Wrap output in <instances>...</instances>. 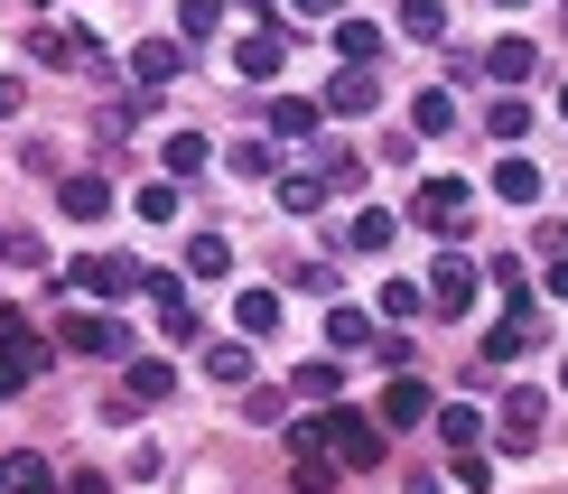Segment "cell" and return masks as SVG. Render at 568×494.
I'll return each mask as SVG.
<instances>
[{
  "mask_svg": "<svg viewBox=\"0 0 568 494\" xmlns=\"http://www.w3.org/2000/svg\"><path fill=\"white\" fill-rule=\"evenodd\" d=\"M410 215L429 224V233H447V243H457V233L476 224V186H466V178H429V186L410 196Z\"/></svg>",
  "mask_w": 568,
  "mask_h": 494,
  "instance_id": "1",
  "label": "cell"
},
{
  "mask_svg": "<svg viewBox=\"0 0 568 494\" xmlns=\"http://www.w3.org/2000/svg\"><path fill=\"white\" fill-rule=\"evenodd\" d=\"M326 448H336V466H383V420H364V411H345V402H326Z\"/></svg>",
  "mask_w": 568,
  "mask_h": 494,
  "instance_id": "2",
  "label": "cell"
},
{
  "mask_svg": "<svg viewBox=\"0 0 568 494\" xmlns=\"http://www.w3.org/2000/svg\"><path fill=\"white\" fill-rule=\"evenodd\" d=\"M65 280H75L84 299H131L140 280H150V262H131V252H84V262H65Z\"/></svg>",
  "mask_w": 568,
  "mask_h": 494,
  "instance_id": "3",
  "label": "cell"
},
{
  "mask_svg": "<svg viewBox=\"0 0 568 494\" xmlns=\"http://www.w3.org/2000/svg\"><path fill=\"white\" fill-rule=\"evenodd\" d=\"M290 457H298V494H336L345 466H336V448H326L317 420H298V430H290Z\"/></svg>",
  "mask_w": 568,
  "mask_h": 494,
  "instance_id": "4",
  "label": "cell"
},
{
  "mask_svg": "<svg viewBox=\"0 0 568 494\" xmlns=\"http://www.w3.org/2000/svg\"><path fill=\"white\" fill-rule=\"evenodd\" d=\"M280 65H290V29H243V47H233V75H243V84H271Z\"/></svg>",
  "mask_w": 568,
  "mask_h": 494,
  "instance_id": "5",
  "label": "cell"
},
{
  "mask_svg": "<svg viewBox=\"0 0 568 494\" xmlns=\"http://www.w3.org/2000/svg\"><path fill=\"white\" fill-rule=\"evenodd\" d=\"M476 280H485V271L466 262V252H447V262L429 271V309H438V317H466V299H476Z\"/></svg>",
  "mask_w": 568,
  "mask_h": 494,
  "instance_id": "6",
  "label": "cell"
},
{
  "mask_svg": "<svg viewBox=\"0 0 568 494\" xmlns=\"http://www.w3.org/2000/svg\"><path fill=\"white\" fill-rule=\"evenodd\" d=\"M485 75L504 84V93H523V84L540 75V47H531V38H494V47H485Z\"/></svg>",
  "mask_w": 568,
  "mask_h": 494,
  "instance_id": "7",
  "label": "cell"
},
{
  "mask_svg": "<svg viewBox=\"0 0 568 494\" xmlns=\"http://www.w3.org/2000/svg\"><path fill=\"white\" fill-rule=\"evenodd\" d=\"M429 420V383L419 373H392V392H383V430H419Z\"/></svg>",
  "mask_w": 568,
  "mask_h": 494,
  "instance_id": "8",
  "label": "cell"
},
{
  "mask_svg": "<svg viewBox=\"0 0 568 494\" xmlns=\"http://www.w3.org/2000/svg\"><path fill=\"white\" fill-rule=\"evenodd\" d=\"M29 47H38V65H57V75H75V65H93V38H84V29H38Z\"/></svg>",
  "mask_w": 568,
  "mask_h": 494,
  "instance_id": "9",
  "label": "cell"
},
{
  "mask_svg": "<svg viewBox=\"0 0 568 494\" xmlns=\"http://www.w3.org/2000/svg\"><path fill=\"white\" fill-rule=\"evenodd\" d=\"M65 345H75V355H131V336H122V326H112V317H65Z\"/></svg>",
  "mask_w": 568,
  "mask_h": 494,
  "instance_id": "10",
  "label": "cell"
},
{
  "mask_svg": "<svg viewBox=\"0 0 568 494\" xmlns=\"http://www.w3.org/2000/svg\"><path fill=\"white\" fill-rule=\"evenodd\" d=\"M383 103V75H373V65H345L336 84H326V112H373Z\"/></svg>",
  "mask_w": 568,
  "mask_h": 494,
  "instance_id": "11",
  "label": "cell"
},
{
  "mask_svg": "<svg viewBox=\"0 0 568 494\" xmlns=\"http://www.w3.org/2000/svg\"><path fill=\"white\" fill-rule=\"evenodd\" d=\"M150 290H159V336L196 345V309H186V290H178V280H159V271H150Z\"/></svg>",
  "mask_w": 568,
  "mask_h": 494,
  "instance_id": "12",
  "label": "cell"
},
{
  "mask_svg": "<svg viewBox=\"0 0 568 494\" xmlns=\"http://www.w3.org/2000/svg\"><path fill=\"white\" fill-rule=\"evenodd\" d=\"M540 420H550V402L540 392H513L504 402V448H540Z\"/></svg>",
  "mask_w": 568,
  "mask_h": 494,
  "instance_id": "13",
  "label": "cell"
},
{
  "mask_svg": "<svg viewBox=\"0 0 568 494\" xmlns=\"http://www.w3.org/2000/svg\"><path fill=\"white\" fill-rule=\"evenodd\" d=\"M205 159H215V140H205V131H169V140H159V169H169V178H196Z\"/></svg>",
  "mask_w": 568,
  "mask_h": 494,
  "instance_id": "14",
  "label": "cell"
},
{
  "mask_svg": "<svg viewBox=\"0 0 568 494\" xmlns=\"http://www.w3.org/2000/svg\"><path fill=\"white\" fill-rule=\"evenodd\" d=\"M57 205H65L75 224H103V215H112V186H103V178H65V186H57Z\"/></svg>",
  "mask_w": 568,
  "mask_h": 494,
  "instance_id": "15",
  "label": "cell"
},
{
  "mask_svg": "<svg viewBox=\"0 0 568 494\" xmlns=\"http://www.w3.org/2000/svg\"><path fill=\"white\" fill-rule=\"evenodd\" d=\"M0 494H57V466H47V457H29V448H19V457H0Z\"/></svg>",
  "mask_w": 568,
  "mask_h": 494,
  "instance_id": "16",
  "label": "cell"
},
{
  "mask_svg": "<svg viewBox=\"0 0 568 494\" xmlns=\"http://www.w3.org/2000/svg\"><path fill=\"white\" fill-rule=\"evenodd\" d=\"M122 392H131V402H169V392H178V364H159V355H140V364L122 373Z\"/></svg>",
  "mask_w": 568,
  "mask_h": 494,
  "instance_id": "17",
  "label": "cell"
},
{
  "mask_svg": "<svg viewBox=\"0 0 568 494\" xmlns=\"http://www.w3.org/2000/svg\"><path fill=\"white\" fill-rule=\"evenodd\" d=\"M38 364H47V345H0V402H10V392H29Z\"/></svg>",
  "mask_w": 568,
  "mask_h": 494,
  "instance_id": "18",
  "label": "cell"
},
{
  "mask_svg": "<svg viewBox=\"0 0 568 494\" xmlns=\"http://www.w3.org/2000/svg\"><path fill=\"white\" fill-rule=\"evenodd\" d=\"M186 271H196V280H224V271H233V243H224V233H186Z\"/></svg>",
  "mask_w": 568,
  "mask_h": 494,
  "instance_id": "19",
  "label": "cell"
},
{
  "mask_svg": "<svg viewBox=\"0 0 568 494\" xmlns=\"http://www.w3.org/2000/svg\"><path fill=\"white\" fill-rule=\"evenodd\" d=\"M336 57L345 65H373V57H383V29H373V19H336Z\"/></svg>",
  "mask_w": 568,
  "mask_h": 494,
  "instance_id": "20",
  "label": "cell"
},
{
  "mask_svg": "<svg viewBox=\"0 0 568 494\" xmlns=\"http://www.w3.org/2000/svg\"><path fill=\"white\" fill-rule=\"evenodd\" d=\"M326 345H336V355H364V345H373V317H364V309H326Z\"/></svg>",
  "mask_w": 568,
  "mask_h": 494,
  "instance_id": "21",
  "label": "cell"
},
{
  "mask_svg": "<svg viewBox=\"0 0 568 494\" xmlns=\"http://www.w3.org/2000/svg\"><path fill=\"white\" fill-rule=\"evenodd\" d=\"M410 131H457V93H447V84H429V93L410 103Z\"/></svg>",
  "mask_w": 568,
  "mask_h": 494,
  "instance_id": "22",
  "label": "cell"
},
{
  "mask_svg": "<svg viewBox=\"0 0 568 494\" xmlns=\"http://www.w3.org/2000/svg\"><path fill=\"white\" fill-rule=\"evenodd\" d=\"M271 131H280V140H317V103H298V93H280V103H271Z\"/></svg>",
  "mask_w": 568,
  "mask_h": 494,
  "instance_id": "23",
  "label": "cell"
},
{
  "mask_svg": "<svg viewBox=\"0 0 568 494\" xmlns=\"http://www.w3.org/2000/svg\"><path fill=\"white\" fill-rule=\"evenodd\" d=\"M494 196H504V205H531V196H540V169H531V159H504V169H494Z\"/></svg>",
  "mask_w": 568,
  "mask_h": 494,
  "instance_id": "24",
  "label": "cell"
},
{
  "mask_svg": "<svg viewBox=\"0 0 568 494\" xmlns=\"http://www.w3.org/2000/svg\"><path fill=\"white\" fill-rule=\"evenodd\" d=\"M345 243H354V252H392V205H364Z\"/></svg>",
  "mask_w": 568,
  "mask_h": 494,
  "instance_id": "25",
  "label": "cell"
},
{
  "mask_svg": "<svg viewBox=\"0 0 568 494\" xmlns=\"http://www.w3.org/2000/svg\"><path fill=\"white\" fill-rule=\"evenodd\" d=\"M233 326H243V336H271V326H280V299H271V290H243V309H233Z\"/></svg>",
  "mask_w": 568,
  "mask_h": 494,
  "instance_id": "26",
  "label": "cell"
},
{
  "mask_svg": "<svg viewBox=\"0 0 568 494\" xmlns=\"http://www.w3.org/2000/svg\"><path fill=\"white\" fill-rule=\"evenodd\" d=\"M178 57H186V47H140V57H131V75H140V84H150V93H159V84H169V75H178Z\"/></svg>",
  "mask_w": 568,
  "mask_h": 494,
  "instance_id": "27",
  "label": "cell"
},
{
  "mask_svg": "<svg viewBox=\"0 0 568 494\" xmlns=\"http://www.w3.org/2000/svg\"><path fill=\"white\" fill-rule=\"evenodd\" d=\"M224 169L243 178V186H252V178H271V140H233V150H224Z\"/></svg>",
  "mask_w": 568,
  "mask_h": 494,
  "instance_id": "28",
  "label": "cell"
},
{
  "mask_svg": "<svg viewBox=\"0 0 568 494\" xmlns=\"http://www.w3.org/2000/svg\"><path fill=\"white\" fill-rule=\"evenodd\" d=\"M429 309V280H383V317H419Z\"/></svg>",
  "mask_w": 568,
  "mask_h": 494,
  "instance_id": "29",
  "label": "cell"
},
{
  "mask_svg": "<svg viewBox=\"0 0 568 494\" xmlns=\"http://www.w3.org/2000/svg\"><path fill=\"white\" fill-rule=\"evenodd\" d=\"M400 29L410 38H447V0H400Z\"/></svg>",
  "mask_w": 568,
  "mask_h": 494,
  "instance_id": "30",
  "label": "cell"
},
{
  "mask_svg": "<svg viewBox=\"0 0 568 494\" xmlns=\"http://www.w3.org/2000/svg\"><path fill=\"white\" fill-rule=\"evenodd\" d=\"M485 131H494V140H523V131H531V103H523V93H504V103L485 112Z\"/></svg>",
  "mask_w": 568,
  "mask_h": 494,
  "instance_id": "31",
  "label": "cell"
},
{
  "mask_svg": "<svg viewBox=\"0 0 568 494\" xmlns=\"http://www.w3.org/2000/svg\"><path fill=\"white\" fill-rule=\"evenodd\" d=\"M178 29L186 38H215L224 29V0H178Z\"/></svg>",
  "mask_w": 568,
  "mask_h": 494,
  "instance_id": "32",
  "label": "cell"
},
{
  "mask_svg": "<svg viewBox=\"0 0 568 494\" xmlns=\"http://www.w3.org/2000/svg\"><path fill=\"white\" fill-rule=\"evenodd\" d=\"M205 373H215V383H252V355L243 345H205Z\"/></svg>",
  "mask_w": 568,
  "mask_h": 494,
  "instance_id": "33",
  "label": "cell"
},
{
  "mask_svg": "<svg viewBox=\"0 0 568 494\" xmlns=\"http://www.w3.org/2000/svg\"><path fill=\"white\" fill-rule=\"evenodd\" d=\"M336 383H345V373L326 364V355H317V364H298V392H307V402H336Z\"/></svg>",
  "mask_w": 568,
  "mask_h": 494,
  "instance_id": "34",
  "label": "cell"
},
{
  "mask_svg": "<svg viewBox=\"0 0 568 494\" xmlns=\"http://www.w3.org/2000/svg\"><path fill=\"white\" fill-rule=\"evenodd\" d=\"M280 205H290V215H317V205H326V178H290V186H280Z\"/></svg>",
  "mask_w": 568,
  "mask_h": 494,
  "instance_id": "35",
  "label": "cell"
},
{
  "mask_svg": "<svg viewBox=\"0 0 568 494\" xmlns=\"http://www.w3.org/2000/svg\"><path fill=\"white\" fill-rule=\"evenodd\" d=\"M140 215H150V224H169V215H178V178H159V186H140Z\"/></svg>",
  "mask_w": 568,
  "mask_h": 494,
  "instance_id": "36",
  "label": "cell"
},
{
  "mask_svg": "<svg viewBox=\"0 0 568 494\" xmlns=\"http://www.w3.org/2000/svg\"><path fill=\"white\" fill-rule=\"evenodd\" d=\"M438 438H447V448H476V411H466V402L438 411Z\"/></svg>",
  "mask_w": 568,
  "mask_h": 494,
  "instance_id": "37",
  "label": "cell"
},
{
  "mask_svg": "<svg viewBox=\"0 0 568 494\" xmlns=\"http://www.w3.org/2000/svg\"><path fill=\"white\" fill-rule=\"evenodd\" d=\"M457 485H466V494H485V485H494V466H485V448H457Z\"/></svg>",
  "mask_w": 568,
  "mask_h": 494,
  "instance_id": "38",
  "label": "cell"
},
{
  "mask_svg": "<svg viewBox=\"0 0 568 494\" xmlns=\"http://www.w3.org/2000/svg\"><path fill=\"white\" fill-rule=\"evenodd\" d=\"M290 10H298V19H336V0H290Z\"/></svg>",
  "mask_w": 568,
  "mask_h": 494,
  "instance_id": "39",
  "label": "cell"
},
{
  "mask_svg": "<svg viewBox=\"0 0 568 494\" xmlns=\"http://www.w3.org/2000/svg\"><path fill=\"white\" fill-rule=\"evenodd\" d=\"M540 280H550V299H568V262H550V271H540Z\"/></svg>",
  "mask_w": 568,
  "mask_h": 494,
  "instance_id": "40",
  "label": "cell"
},
{
  "mask_svg": "<svg viewBox=\"0 0 568 494\" xmlns=\"http://www.w3.org/2000/svg\"><path fill=\"white\" fill-rule=\"evenodd\" d=\"M0 112H19V84H10V75H0Z\"/></svg>",
  "mask_w": 568,
  "mask_h": 494,
  "instance_id": "41",
  "label": "cell"
},
{
  "mask_svg": "<svg viewBox=\"0 0 568 494\" xmlns=\"http://www.w3.org/2000/svg\"><path fill=\"white\" fill-rule=\"evenodd\" d=\"M494 10H531V0H494Z\"/></svg>",
  "mask_w": 568,
  "mask_h": 494,
  "instance_id": "42",
  "label": "cell"
},
{
  "mask_svg": "<svg viewBox=\"0 0 568 494\" xmlns=\"http://www.w3.org/2000/svg\"><path fill=\"white\" fill-rule=\"evenodd\" d=\"M559 122H568V84H559Z\"/></svg>",
  "mask_w": 568,
  "mask_h": 494,
  "instance_id": "43",
  "label": "cell"
},
{
  "mask_svg": "<svg viewBox=\"0 0 568 494\" xmlns=\"http://www.w3.org/2000/svg\"><path fill=\"white\" fill-rule=\"evenodd\" d=\"M559 392H568V364H559Z\"/></svg>",
  "mask_w": 568,
  "mask_h": 494,
  "instance_id": "44",
  "label": "cell"
},
{
  "mask_svg": "<svg viewBox=\"0 0 568 494\" xmlns=\"http://www.w3.org/2000/svg\"><path fill=\"white\" fill-rule=\"evenodd\" d=\"M29 10H47V0H29Z\"/></svg>",
  "mask_w": 568,
  "mask_h": 494,
  "instance_id": "45",
  "label": "cell"
},
{
  "mask_svg": "<svg viewBox=\"0 0 568 494\" xmlns=\"http://www.w3.org/2000/svg\"><path fill=\"white\" fill-rule=\"evenodd\" d=\"M559 29H568V19H559Z\"/></svg>",
  "mask_w": 568,
  "mask_h": 494,
  "instance_id": "46",
  "label": "cell"
}]
</instances>
